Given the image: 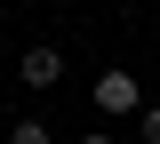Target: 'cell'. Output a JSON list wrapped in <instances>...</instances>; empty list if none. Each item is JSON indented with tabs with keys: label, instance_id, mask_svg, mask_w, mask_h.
<instances>
[{
	"label": "cell",
	"instance_id": "277c9868",
	"mask_svg": "<svg viewBox=\"0 0 160 144\" xmlns=\"http://www.w3.org/2000/svg\"><path fill=\"white\" fill-rule=\"evenodd\" d=\"M136 128H144V144H160V104H144V112H136Z\"/></svg>",
	"mask_w": 160,
	"mask_h": 144
},
{
	"label": "cell",
	"instance_id": "7a4b0ae2",
	"mask_svg": "<svg viewBox=\"0 0 160 144\" xmlns=\"http://www.w3.org/2000/svg\"><path fill=\"white\" fill-rule=\"evenodd\" d=\"M16 80L24 88H56L64 80V48H24V56H16Z\"/></svg>",
	"mask_w": 160,
	"mask_h": 144
},
{
	"label": "cell",
	"instance_id": "6da1fadb",
	"mask_svg": "<svg viewBox=\"0 0 160 144\" xmlns=\"http://www.w3.org/2000/svg\"><path fill=\"white\" fill-rule=\"evenodd\" d=\"M96 112H144V88H136V72L128 64H112V72H96Z\"/></svg>",
	"mask_w": 160,
	"mask_h": 144
},
{
	"label": "cell",
	"instance_id": "3957f363",
	"mask_svg": "<svg viewBox=\"0 0 160 144\" xmlns=\"http://www.w3.org/2000/svg\"><path fill=\"white\" fill-rule=\"evenodd\" d=\"M8 144H48V120H16V128H8Z\"/></svg>",
	"mask_w": 160,
	"mask_h": 144
},
{
	"label": "cell",
	"instance_id": "5b68a950",
	"mask_svg": "<svg viewBox=\"0 0 160 144\" xmlns=\"http://www.w3.org/2000/svg\"><path fill=\"white\" fill-rule=\"evenodd\" d=\"M80 144H120V136H112V128H80Z\"/></svg>",
	"mask_w": 160,
	"mask_h": 144
}]
</instances>
